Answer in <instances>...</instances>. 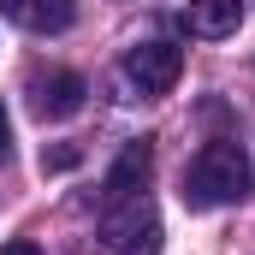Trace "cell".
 <instances>
[{
    "instance_id": "cell-1",
    "label": "cell",
    "mask_w": 255,
    "mask_h": 255,
    "mask_svg": "<svg viewBox=\"0 0 255 255\" xmlns=\"http://www.w3.org/2000/svg\"><path fill=\"white\" fill-rule=\"evenodd\" d=\"M255 190V166L238 142H208L184 166V202L190 208H226V202H244Z\"/></svg>"
},
{
    "instance_id": "cell-2",
    "label": "cell",
    "mask_w": 255,
    "mask_h": 255,
    "mask_svg": "<svg viewBox=\"0 0 255 255\" xmlns=\"http://www.w3.org/2000/svg\"><path fill=\"white\" fill-rule=\"evenodd\" d=\"M101 250L107 255H160V214L148 196L113 202L101 214Z\"/></svg>"
},
{
    "instance_id": "cell-3",
    "label": "cell",
    "mask_w": 255,
    "mask_h": 255,
    "mask_svg": "<svg viewBox=\"0 0 255 255\" xmlns=\"http://www.w3.org/2000/svg\"><path fill=\"white\" fill-rule=\"evenodd\" d=\"M178 71H184V48L178 42H142V48L125 54V77L142 95H166L178 83Z\"/></svg>"
},
{
    "instance_id": "cell-4",
    "label": "cell",
    "mask_w": 255,
    "mask_h": 255,
    "mask_svg": "<svg viewBox=\"0 0 255 255\" xmlns=\"http://www.w3.org/2000/svg\"><path fill=\"white\" fill-rule=\"evenodd\" d=\"M83 95H89V83H83L77 71H36V77H30V107H36V119H71V113L83 107Z\"/></svg>"
},
{
    "instance_id": "cell-5",
    "label": "cell",
    "mask_w": 255,
    "mask_h": 255,
    "mask_svg": "<svg viewBox=\"0 0 255 255\" xmlns=\"http://www.w3.org/2000/svg\"><path fill=\"white\" fill-rule=\"evenodd\" d=\"M0 12L30 36H60L77 18V0H0Z\"/></svg>"
},
{
    "instance_id": "cell-6",
    "label": "cell",
    "mask_w": 255,
    "mask_h": 255,
    "mask_svg": "<svg viewBox=\"0 0 255 255\" xmlns=\"http://www.w3.org/2000/svg\"><path fill=\"white\" fill-rule=\"evenodd\" d=\"M184 30L202 36V42H220V36H232L238 24H244V0H184Z\"/></svg>"
},
{
    "instance_id": "cell-7",
    "label": "cell",
    "mask_w": 255,
    "mask_h": 255,
    "mask_svg": "<svg viewBox=\"0 0 255 255\" xmlns=\"http://www.w3.org/2000/svg\"><path fill=\"white\" fill-rule=\"evenodd\" d=\"M148 142H130L125 154L113 160V172H107V190H101V202L113 208V202H130V196H142V184H148Z\"/></svg>"
},
{
    "instance_id": "cell-8",
    "label": "cell",
    "mask_w": 255,
    "mask_h": 255,
    "mask_svg": "<svg viewBox=\"0 0 255 255\" xmlns=\"http://www.w3.org/2000/svg\"><path fill=\"white\" fill-rule=\"evenodd\" d=\"M42 166H54V172H65V166H77V148H54V154H42Z\"/></svg>"
},
{
    "instance_id": "cell-9",
    "label": "cell",
    "mask_w": 255,
    "mask_h": 255,
    "mask_svg": "<svg viewBox=\"0 0 255 255\" xmlns=\"http://www.w3.org/2000/svg\"><path fill=\"white\" fill-rule=\"evenodd\" d=\"M12 154V119H6V107H0V160Z\"/></svg>"
},
{
    "instance_id": "cell-10",
    "label": "cell",
    "mask_w": 255,
    "mask_h": 255,
    "mask_svg": "<svg viewBox=\"0 0 255 255\" xmlns=\"http://www.w3.org/2000/svg\"><path fill=\"white\" fill-rule=\"evenodd\" d=\"M0 255H42V250H36L30 238H12V244H6V250H0Z\"/></svg>"
}]
</instances>
